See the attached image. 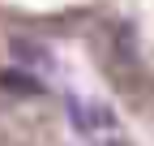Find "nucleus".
<instances>
[{"instance_id": "nucleus-3", "label": "nucleus", "mask_w": 154, "mask_h": 146, "mask_svg": "<svg viewBox=\"0 0 154 146\" xmlns=\"http://www.w3.org/2000/svg\"><path fill=\"white\" fill-rule=\"evenodd\" d=\"M0 82H5L9 90H22V95H34V90H38V82H34V73H26V69H13V73H5V78H0Z\"/></svg>"}, {"instance_id": "nucleus-1", "label": "nucleus", "mask_w": 154, "mask_h": 146, "mask_svg": "<svg viewBox=\"0 0 154 146\" xmlns=\"http://www.w3.org/2000/svg\"><path fill=\"white\" fill-rule=\"evenodd\" d=\"M69 116H73V129L82 133L86 142L103 138V133H111V129H120L116 112H111L107 103H99V99H73V103H69Z\"/></svg>"}, {"instance_id": "nucleus-4", "label": "nucleus", "mask_w": 154, "mask_h": 146, "mask_svg": "<svg viewBox=\"0 0 154 146\" xmlns=\"http://www.w3.org/2000/svg\"><path fill=\"white\" fill-rule=\"evenodd\" d=\"M90 146H133V138H128L124 129H111V133H103V138H94Z\"/></svg>"}, {"instance_id": "nucleus-2", "label": "nucleus", "mask_w": 154, "mask_h": 146, "mask_svg": "<svg viewBox=\"0 0 154 146\" xmlns=\"http://www.w3.org/2000/svg\"><path fill=\"white\" fill-rule=\"evenodd\" d=\"M9 52H13L17 69H26V73H47V69L56 65V60H51V52H47L43 43H34V39H13Z\"/></svg>"}]
</instances>
